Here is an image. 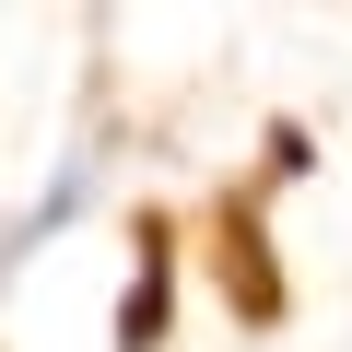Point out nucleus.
Instances as JSON below:
<instances>
[{"mask_svg": "<svg viewBox=\"0 0 352 352\" xmlns=\"http://www.w3.org/2000/svg\"><path fill=\"white\" fill-rule=\"evenodd\" d=\"M82 200H94V141H71V153H59V176H47V188H36L24 212H12V235H0V270H12L24 247H47V235H59V223H71Z\"/></svg>", "mask_w": 352, "mask_h": 352, "instance_id": "nucleus-1", "label": "nucleus"}, {"mask_svg": "<svg viewBox=\"0 0 352 352\" xmlns=\"http://www.w3.org/2000/svg\"><path fill=\"white\" fill-rule=\"evenodd\" d=\"M164 305H176V258H164V235L141 223V270H129V305H118V352H153V340H164Z\"/></svg>", "mask_w": 352, "mask_h": 352, "instance_id": "nucleus-2", "label": "nucleus"}]
</instances>
